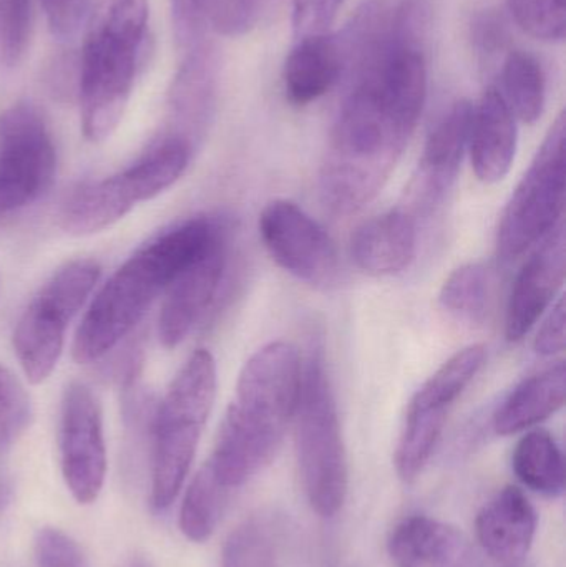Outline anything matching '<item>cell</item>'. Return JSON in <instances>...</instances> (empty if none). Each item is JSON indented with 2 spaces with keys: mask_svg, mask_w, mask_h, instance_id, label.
<instances>
[{
  "mask_svg": "<svg viewBox=\"0 0 566 567\" xmlns=\"http://www.w3.org/2000/svg\"><path fill=\"white\" fill-rule=\"evenodd\" d=\"M425 50L391 35L349 79L319 175V193L331 212L351 215L368 205L408 148L428 95Z\"/></svg>",
  "mask_w": 566,
  "mask_h": 567,
  "instance_id": "1",
  "label": "cell"
},
{
  "mask_svg": "<svg viewBox=\"0 0 566 567\" xmlns=\"http://www.w3.org/2000/svg\"><path fill=\"white\" fill-rule=\"evenodd\" d=\"M301 382L302 357L292 343L278 340L249 357L205 463L226 489L241 488L276 458L295 419Z\"/></svg>",
  "mask_w": 566,
  "mask_h": 567,
  "instance_id": "2",
  "label": "cell"
},
{
  "mask_svg": "<svg viewBox=\"0 0 566 567\" xmlns=\"http://www.w3.org/2000/svg\"><path fill=\"white\" fill-rule=\"evenodd\" d=\"M223 229L226 223L218 216H195L140 246L93 297L73 339L75 362L90 365L119 347Z\"/></svg>",
  "mask_w": 566,
  "mask_h": 567,
  "instance_id": "3",
  "label": "cell"
},
{
  "mask_svg": "<svg viewBox=\"0 0 566 567\" xmlns=\"http://www.w3.org/2000/svg\"><path fill=\"white\" fill-rule=\"evenodd\" d=\"M148 0H102L83 42L79 69L82 132L102 143L122 122L135 83Z\"/></svg>",
  "mask_w": 566,
  "mask_h": 567,
  "instance_id": "4",
  "label": "cell"
},
{
  "mask_svg": "<svg viewBox=\"0 0 566 567\" xmlns=\"http://www.w3.org/2000/svg\"><path fill=\"white\" fill-rule=\"evenodd\" d=\"M216 385L215 359L208 350L198 349L189 355L155 406L150 429V502L156 512L168 509L185 485L215 403Z\"/></svg>",
  "mask_w": 566,
  "mask_h": 567,
  "instance_id": "5",
  "label": "cell"
},
{
  "mask_svg": "<svg viewBox=\"0 0 566 567\" xmlns=\"http://www.w3.org/2000/svg\"><path fill=\"white\" fill-rule=\"evenodd\" d=\"M292 425L306 498L321 518H335L348 496V453L325 349L318 342L311 343L302 360L301 393Z\"/></svg>",
  "mask_w": 566,
  "mask_h": 567,
  "instance_id": "6",
  "label": "cell"
},
{
  "mask_svg": "<svg viewBox=\"0 0 566 567\" xmlns=\"http://www.w3.org/2000/svg\"><path fill=\"white\" fill-rule=\"evenodd\" d=\"M102 268L93 259H76L60 268L30 300L13 330L12 343L30 383L45 382L65 346L66 329L99 282Z\"/></svg>",
  "mask_w": 566,
  "mask_h": 567,
  "instance_id": "7",
  "label": "cell"
},
{
  "mask_svg": "<svg viewBox=\"0 0 566 567\" xmlns=\"http://www.w3.org/2000/svg\"><path fill=\"white\" fill-rule=\"evenodd\" d=\"M565 193L566 118L562 112L502 213L497 231L502 261L521 258L562 221Z\"/></svg>",
  "mask_w": 566,
  "mask_h": 567,
  "instance_id": "8",
  "label": "cell"
},
{
  "mask_svg": "<svg viewBox=\"0 0 566 567\" xmlns=\"http://www.w3.org/2000/svg\"><path fill=\"white\" fill-rule=\"evenodd\" d=\"M56 152L42 115L27 103L0 116V218L39 202L55 182Z\"/></svg>",
  "mask_w": 566,
  "mask_h": 567,
  "instance_id": "9",
  "label": "cell"
},
{
  "mask_svg": "<svg viewBox=\"0 0 566 567\" xmlns=\"http://www.w3.org/2000/svg\"><path fill=\"white\" fill-rule=\"evenodd\" d=\"M259 236L272 261L299 281L329 287L338 281L339 252L325 228L288 199L268 203Z\"/></svg>",
  "mask_w": 566,
  "mask_h": 567,
  "instance_id": "10",
  "label": "cell"
},
{
  "mask_svg": "<svg viewBox=\"0 0 566 567\" xmlns=\"http://www.w3.org/2000/svg\"><path fill=\"white\" fill-rule=\"evenodd\" d=\"M59 450L66 488L80 505H92L105 483L106 449L102 406L85 383L72 382L63 390Z\"/></svg>",
  "mask_w": 566,
  "mask_h": 567,
  "instance_id": "11",
  "label": "cell"
},
{
  "mask_svg": "<svg viewBox=\"0 0 566 567\" xmlns=\"http://www.w3.org/2000/svg\"><path fill=\"white\" fill-rule=\"evenodd\" d=\"M158 195L162 189L155 176L136 159L123 172L73 189L60 209L59 225L69 235H95L125 218L138 203Z\"/></svg>",
  "mask_w": 566,
  "mask_h": 567,
  "instance_id": "12",
  "label": "cell"
},
{
  "mask_svg": "<svg viewBox=\"0 0 566 567\" xmlns=\"http://www.w3.org/2000/svg\"><path fill=\"white\" fill-rule=\"evenodd\" d=\"M472 112L474 105L469 100H459L425 142L418 173L409 185L404 208L418 221L441 206L457 179L471 136Z\"/></svg>",
  "mask_w": 566,
  "mask_h": 567,
  "instance_id": "13",
  "label": "cell"
},
{
  "mask_svg": "<svg viewBox=\"0 0 566 567\" xmlns=\"http://www.w3.org/2000/svg\"><path fill=\"white\" fill-rule=\"evenodd\" d=\"M228 261V228L186 266L165 290L158 316V339L166 349H175L192 332L209 309Z\"/></svg>",
  "mask_w": 566,
  "mask_h": 567,
  "instance_id": "14",
  "label": "cell"
},
{
  "mask_svg": "<svg viewBox=\"0 0 566 567\" xmlns=\"http://www.w3.org/2000/svg\"><path fill=\"white\" fill-rule=\"evenodd\" d=\"M566 238L564 221L558 223L527 259L515 279L505 317L508 342L524 339L564 287Z\"/></svg>",
  "mask_w": 566,
  "mask_h": 567,
  "instance_id": "15",
  "label": "cell"
},
{
  "mask_svg": "<svg viewBox=\"0 0 566 567\" xmlns=\"http://www.w3.org/2000/svg\"><path fill=\"white\" fill-rule=\"evenodd\" d=\"M388 553L398 567H482L464 533L425 515L409 516L395 525Z\"/></svg>",
  "mask_w": 566,
  "mask_h": 567,
  "instance_id": "16",
  "label": "cell"
},
{
  "mask_svg": "<svg viewBox=\"0 0 566 567\" xmlns=\"http://www.w3.org/2000/svg\"><path fill=\"white\" fill-rule=\"evenodd\" d=\"M537 526V512L517 486H505L492 496L475 519L478 545L505 566L517 565L528 555Z\"/></svg>",
  "mask_w": 566,
  "mask_h": 567,
  "instance_id": "17",
  "label": "cell"
},
{
  "mask_svg": "<svg viewBox=\"0 0 566 567\" xmlns=\"http://www.w3.org/2000/svg\"><path fill=\"white\" fill-rule=\"evenodd\" d=\"M418 219L404 208L391 209L362 223L351 239L359 269L375 278L401 275L418 256Z\"/></svg>",
  "mask_w": 566,
  "mask_h": 567,
  "instance_id": "18",
  "label": "cell"
},
{
  "mask_svg": "<svg viewBox=\"0 0 566 567\" xmlns=\"http://www.w3.org/2000/svg\"><path fill=\"white\" fill-rule=\"evenodd\" d=\"M469 148L475 175L487 185L502 182L514 165L517 122L497 86H487L474 106Z\"/></svg>",
  "mask_w": 566,
  "mask_h": 567,
  "instance_id": "19",
  "label": "cell"
},
{
  "mask_svg": "<svg viewBox=\"0 0 566 567\" xmlns=\"http://www.w3.org/2000/svg\"><path fill=\"white\" fill-rule=\"evenodd\" d=\"M215 96V53L209 47L198 43L189 49V55L169 90V128L166 133L196 148L212 122Z\"/></svg>",
  "mask_w": 566,
  "mask_h": 567,
  "instance_id": "20",
  "label": "cell"
},
{
  "mask_svg": "<svg viewBox=\"0 0 566 567\" xmlns=\"http://www.w3.org/2000/svg\"><path fill=\"white\" fill-rule=\"evenodd\" d=\"M341 76V50L331 33L296 40L282 70L286 96L298 106L321 99Z\"/></svg>",
  "mask_w": 566,
  "mask_h": 567,
  "instance_id": "21",
  "label": "cell"
},
{
  "mask_svg": "<svg viewBox=\"0 0 566 567\" xmlns=\"http://www.w3.org/2000/svg\"><path fill=\"white\" fill-rule=\"evenodd\" d=\"M565 363L560 362L537 375L528 377L507 396L495 413L494 429L508 436L534 429L564 409L566 392Z\"/></svg>",
  "mask_w": 566,
  "mask_h": 567,
  "instance_id": "22",
  "label": "cell"
},
{
  "mask_svg": "<svg viewBox=\"0 0 566 567\" xmlns=\"http://www.w3.org/2000/svg\"><path fill=\"white\" fill-rule=\"evenodd\" d=\"M512 468L522 485L547 498L565 492V458L560 445L547 430L522 436L512 455Z\"/></svg>",
  "mask_w": 566,
  "mask_h": 567,
  "instance_id": "23",
  "label": "cell"
},
{
  "mask_svg": "<svg viewBox=\"0 0 566 567\" xmlns=\"http://www.w3.org/2000/svg\"><path fill=\"white\" fill-rule=\"evenodd\" d=\"M447 419L449 412L445 410L424 409L409 403L404 426L395 446L394 465L399 478L409 483L421 475L434 455Z\"/></svg>",
  "mask_w": 566,
  "mask_h": 567,
  "instance_id": "24",
  "label": "cell"
},
{
  "mask_svg": "<svg viewBox=\"0 0 566 567\" xmlns=\"http://www.w3.org/2000/svg\"><path fill=\"white\" fill-rule=\"evenodd\" d=\"M502 90L505 102L521 122L541 118L547 99V79L541 62L524 50H511L502 65Z\"/></svg>",
  "mask_w": 566,
  "mask_h": 567,
  "instance_id": "25",
  "label": "cell"
},
{
  "mask_svg": "<svg viewBox=\"0 0 566 567\" xmlns=\"http://www.w3.org/2000/svg\"><path fill=\"white\" fill-rule=\"evenodd\" d=\"M231 492L203 465L186 488L179 509V529L186 539L205 543L222 523Z\"/></svg>",
  "mask_w": 566,
  "mask_h": 567,
  "instance_id": "26",
  "label": "cell"
},
{
  "mask_svg": "<svg viewBox=\"0 0 566 567\" xmlns=\"http://www.w3.org/2000/svg\"><path fill=\"white\" fill-rule=\"evenodd\" d=\"M485 359L487 349L482 343L459 350L434 375L425 380L424 385L412 396L411 405L451 412L454 403L481 372Z\"/></svg>",
  "mask_w": 566,
  "mask_h": 567,
  "instance_id": "27",
  "label": "cell"
},
{
  "mask_svg": "<svg viewBox=\"0 0 566 567\" xmlns=\"http://www.w3.org/2000/svg\"><path fill=\"white\" fill-rule=\"evenodd\" d=\"M279 528L268 515L249 516L239 523L222 553V567H278Z\"/></svg>",
  "mask_w": 566,
  "mask_h": 567,
  "instance_id": "28",
  "label": "cell"
},
{
  "mask_svg": "<svg viewBox=\"0 0 566 567\" xmlns=\"http://www.w3.org/2000/svg\"><path fill=\"white\" fill-rule=\"evenodd\" d=\"M491 272L478 262L455 269L441 289V306L457 319L482 322L491 306Z\"/></svg>",
  "mask_w": 566,
  "mask_h": 567,
  "instance_id": "29",
  "label": "cell"
},
{
  "mask_svg": "<svg viewBox=\"0 0 566 567\" xmlns=\"http://www.w3.org/2000/svg\"><path fill=\"white\" fill-rule=\"evenodd\" d=\"M508 12L527 35L541 42L565 40V0H507Z\"/></svg>",
  "mask_w": 566,
  "mask_h": 567,
  "instance_id": "30",
  "label": "cell"
},
{
  "mask_svg": "<svg viewBox=\"0 0 566 567\" xmlns=\"http://www.w3.org/2000/svg\"><path fill=\"white\" fill-rule=\"evenodd\" d=\"M33 29V0H0V62L20 65Z\"/></svg>",
  "mask_w": 566,
  "mask_h": 567,
  "instance_id": "31",
  "label": "cell"
},
{
  "mask_svg": "<svg viewBox=\"0 0 566 567\" xmlns=\"http://www.w3.org/2000/svg\"><path fill=\"white\" fill-rule=\"evenodd\" d=\"M32 402L19 377L0 365V450L13 445L29 429Z\"/></svg>",
  "mask_w": 566,
  "mask_h": 567,
  "instance_id": "32",
  "label": "cell"
},
{
  "mask_svg": "<svg viewBox=\"0 0 566 567\" xmlns=\"http://www.w3.org/2000/svg\"><path fill=\"white\" fill-rule=\"evenodd\" d=\"M271 0H213L209 22L225 37H239L255 29Z\"/></svg>",
  "mask_w": 566,
  "mask_h": 567,
  "instance_id": "33",
  "label": "cell"
},
{
  "mask_svg": "<svg viewBox=\"0 0 566 567\" xmlns=\"http://www.w3.org/2000/svg\"><path fill=\"white\" fill-rule=\"evenodd\" d=\"M37 567H90L85 553L65 533L42 528L33 542Z\"/></svg>",
  "mask_w": 566,
  "mask_h": 567,
  "instance_id": "34",
  "label": "cell"
},
{
  "mask_svg": "<svg viewBox=\"0 0 566 567\" xmlns=\"http://www.w3.org/2000/svg\"><path fill=\"white\" fill-rule=\"evenodd\" d=\"M342 0H292V32L296 40L329 33Z\"/></svg>",
  "mask_w": 566,
  "mask_h": 567,
  "instance_id": "35",
  "label": "cell"
},
{
  "mask_svg": "<svg viewBox=\"0 0 566 567\" xmlns=\"http://www.w3.org/2000/svg\"><path fill=\"white\" fill-rule=\"evenodd\" d=\"M212 3L213 0H172L173 29L179 47L193 49L202 43Z\"/></svg>",
  "mask_w": 566,
  "mask_h": 567,
  "instance_id": "36",
  "label": "cell"
},
{
  "mask_svg": "<svg viewBox=\"0 0 566 567\" xmlns=\"http://www.w3.org/2000/svg\"><path fill=\"white\" fill-rule=\"evenodd\" d=\"M511 33L504 13L498 10H485L475 17L472 23V45L482 62H491L498 53L505 52Z\"/></svg>",
  "mask_w": 566,
  "mask_h": 567,
  "instance_id": "37",
  "label": "cell"
},
{
  "mask_svg": "<svg viewBox=\"0 0 566 567\" xmlns=\"http://www.w3.org/2000/svg\"><path fill=\"white\" fill-rule=\"evenodd\" d=\"M50 32L60 40H70L80 32L86 13L90 9V0H40Z\"/></svg>",
  "mask_w": 566,
  "mask_h": 567,
  "instance_id": "38",
  "label": "cell"
},
{
  "mask_svg": "<svg viewBox=\"0 0 566 567\" xmlns=\"http://www.w3.org/2000/svg\"><path fill=\"white\" fill-rule=\"evenodd\" d=\"M535 352L541 355L552 357L565 350V299L560 297L558 302L552 307L547 319L538 329L535 337Z\"/></svg>",
  "mask_w": 566,
  "mask_h": 567,
  "instance_id": "39",
  "label": "cell"
},
{
  "mask_svg": "<svg viewBox=\"0 0 566 567\" xmlns=\"http://www.w3.org/2000/svg\"><path fill=\"white\" fill-rule=\"evenodd\" d=\"M10 502V488L7 485L6 478L0 475V515H2L6 506L9 505Z\"/></svg>",
  "mask_w": 566,
  "mask_h": 567,
  "instance_id": "40",
  "label": "cell"
},
{
  "mask_svg": "<svg viewBox=\"0 0 566 567\" xmlns=\"http://www.w3.org/2000/svg\"><path fill=\"white\" fill-rule=\"evenodd\" d=\"M123 567H155L152 565V561H150L148 558H145V556H133L130 561H126V565Z\"/></svg>",
  "mask_w": 566,
  "mask_h": 567,
  "instance_id": "41",
  "label": "cell"
},
{
  "mask_svg": "<svg viewBox=\"0 0 566 567\" xmlns=\"http://www.w3.org/2000/svg\"><path fill=\"white\" fill-rule=\"evenodd\" d=\"M505 567H515V566H505Z\"/></svg>",
  "mask_w": 566,
  "mask_h": 567,
  "instance_id": "42",
  "label": "cell"
}]
</instances>
